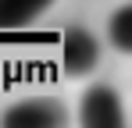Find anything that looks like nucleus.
I'll use <instances>...</instances> for the list:
<instances>
[{
  "label": "nucleus",
  "instance_id": "nucleus-3",
  "mask_svg": "<svg viewBox=\"0 0 132 128\" xmlns=\"http://www.w3.org/2000/svg\"><path fill=\"white\" fill-rule=\"evenodd\" d=\"M96 57H100V43L96 36L82 29V25H68L64 36H61V68H64L71 78H82L96 68Z\"/></svg>",
  "mask_w": 132,
  "mask_h": 128
},
{
  "label": "nucleus",
  "instance_id": "nucleus-1",
  "mask_svg": "<svg viewBox=\"0 0 132 128\" xmlns=\"http://www.w3.org/2000/svg\"><path fill=\"white\" fill-rule=\"evenodd\" d=\"M0 128H71V114L57 96H25L0 110Z\"/></svg>",
  "mask_w": 132,
  "mask_h": 128
},
{
  "label": "nucleus",
  "instance_id": "nucleus-5",
  "mask_svg": "<svg viewBox=\"0 0 132 128\" xmlns=\"http://www.w3.org/2000/svg\"><path fill=\"white\" fill-rule=\"evenodd\" d=\"M107 39L118 53H132V4H121L107 21Z\"/></svg>",
  "mask_w": 132,
  "mask_h": 128
},
{
  "label": "nucleus",
  "instance_id": "nucleus-2",
  "mask_svg": "<svg viewBox=\"0 0 132 128\" xmlns=\"http://www.w3.org/2000/svg\"><path fill=\"white\" fill-rule=\"evenodd\" d=\"M79 128H129L125 125V107L118 89L107 82L86 85L79 100Z\"/></svg>",
  "mask_w": 132,
  "mask_h": 128
},
{
  "label": "nucleus",
  "instance_id": "nucleus-4",
  "mask_svg": "<svg viewBox=\"0 0 132 128\" xmlns=\"http://www.w3.org/2000/svg\"><path fill=\"white\" fill-rule=\"evenodd\" d=\"M54 0H0V29H22L36 14H43Z\"/></svg>",
  "mask_w": 132,
  "mask_h": 128
}]
</instances>
